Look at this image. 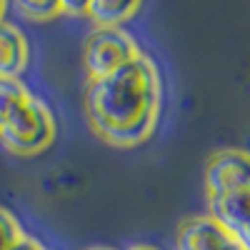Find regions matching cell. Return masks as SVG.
<instances>
[{"label":"cell","mask_w":250,"mask_h":250,"mask_svg":"<svg viewBox=\"0 0 250 250\" xmlns=\"http://www.w3.org/2000/svg\"><path fill=\"white\" fill-rule=\"evenodd\" d=\"M85 110L93 130L110 145L130 148L148 140L160 113V75L143 53L105 78L90 80Z\"/></svg>","instance_id":"6da1fadb"},{"label":"cell","mask_w":250,"mask_h":250,"mask_svg":"<svg viewBox=\"0 0 250 250\" xmlns=\"http://www.w3.org/2000/svg\"><path fill=\"white\" fill-rule=\"evenodd\" d=\"M53 138H55V118L45 103H40L33 95L0 128V140L15 155H35L45 150L53 143Z\"/></svg>","instance_id":"7a4b0ae2"},{"label":"cell","mask_w":250,"mask_h":250,"mask_svg":"<svg viewBox=\"0 0 250 250\" xmlns=\"http://www.w3.org/2000/svg\"><path fill=\"white\" fill-rule=\"evenodd\" d=\"M140 50L135 40L120 30V28H98L85 43V53H83V62H85V73L90 80L105 78L120 65L130 62L138 58Z\"/></svg>","instance_id":"3957f363"},{"label":"cell","mask_w":250,"mask_h":250,"mask_svg":"<svg viewBox=\"0 0 250 250\" xmlns=\"http://www.w3.org/2000/svg\"><path fill=\"white\" fill-rule=\"evenodd\" d=\"M178 250H250V245L238 240L210 215H195L180 223Z\"/></svg>","instance_id":"277c9868"},{"label":"cell","mask_w":250,"mask_h":250,"mask_svg":"<svg viewBox=\"0 0 250 250\" xmlns=\"http://www.w3.org/2000/svg\"><path fill=\"white\" fill-rule=\"evenodd\" d=\"M208 198L250 188V160L245 150H220L210 158L205 170Z\"/></svg>","instance_id":"5b68a950"},{"label":"cell","mask_w":250,"mask_h":250,"mask_svg":"<svg viewBox=\"0 0 250 250\" xmlns=\"http://www.w3.org/2000/svg\"><path fill=\"white\" fill-rule=\"evenodd\" d=\"M248 190H233V193H223V195H210L208 198V208L215 223H220L225 230H230L238 240L250 245V230H248Z\"/></svg>","instance_id":"8992f818"},{"label":"cell","mask_w":250,"mask_h":250,"mask_svg":"<svg viewBox=\"0 0 250 250\" xmlns=\"http://www.w3.org/2000/svg\"><path fill=\"white\" fill-rule=\"evenodd\" d=\"M28 40L15 25L0 23V78H18L28 68Z\"/></svg>","instance_id":"52a82bcc"},{"label":"cell","mask_w":250,"mask_h":250,"mask_svg":"<svg viewBox=\"0 0 250 250\" xmlns=\"http://www.w3.org/2000/svg\"><path fill=\"white\" fill-rule=\"evenodd\" d=\"M143 0H90L88 13L98 28H120L128 18L138 13Z\"/></svg>","instance_id":"ba28073f"},{"label":"cell","mask_w":250,"mask_h":250,"mask_svg":"<svg viewBox=\"0 0 250 250\" xmlns=\"http://www.w3.org/2000/svg\"><path fill=\"white\" fill-rule=\"evenodd\" d=\"M30 93L18 78H0V128L25 105Z\"/></svg>","instance_id":"9c48e42d"},{"label":"cell","mask_w":250,"mask_h":250,"mask_svg":"<svg viewBox=\"0 0 250 250\" xmlns=\"http://www.w3.org/2000/svg\"><path fill=\"white\" fill-rule=\"evenodd\" d=\"M15 8L30 20H48L62 13L60 0H15Z\"/></svg>","instance_id":"30bf717a"},{"label":"cell","mask_w":250,"mask_h":250,"mask_svg":"<svg viewBox=\"0 0 250 250\" xmlns=\"http://www.w3.org/2000/svg\"><path fill=\"white\" fill-rule=\"evenodd\" d=\"M23 235V228L18 225L10 210L0 208V250H10V245Z\"/></svg>","instance_id":"8fae6325"},{"label":"cell","mask_w":250,"mask_h":250,"mask_svg":"<svg viewBox=\"0 0 250 250\" xmlns=\"http://www.w3.org/2000/svg\"><path fill=\"white\" fill-rule=\"evenodd\" d=\"M88 5H90V0H60L62 13H70V15H85Z\"/></svg>","instance_id":"7c38bea8"},{"label":"cell","mask_w":250,"mask_h":250,"mask_svg":"<svg viewBox=\"0 0 250 250\" xmlns=\"http://www.w3.org/2000/svg\"><path fill=\"white\" fill-rule=\"evenodd\" d=\"M10 250H45V248L40 245L35 238H30V235H25V233H23V235H20V238L10 245Z\"/></svg>","instance_id":"4fadbf2b"},{"label":"cell","mask_w":250,"mask_h":250,"mask_svg":"<svg viewBox=\"0 0 250 250\" xmlns=\"http://www.w3.org/2000/svg\"><path fill=\"white\" fill-rule=\"evenodd\" d=\"M5 8H8V0H0V23H3V15H5Z\"/></svg>","instance_id":"5bb4252c"},{"label":"cell","mask_w":250,"mask_h":250,"mask_svg":"<svg viewBox=\"0 0 250 250\" xmlns=\"http://www.w3.org/2000/svg\"><path fill=\"white\" fill-rule=\"evenodd\" d=\"M130 250H155V248H150V245H133Z\"/></svg>","instance_id":"9a60e30c"},{"label":"cell","mask_w":250,"mask_h":250,"mask_svg":"<svg viewBox=\"0 0 250 250\" xmlns=\"http://www.w3.org/2000/svg\"><path fill=\"white\" fill-rule=\"evenodd\" d=\"M90 250H110V248H90Z\"/></svg>","instance_id":"2e32d148"}]
</instances>
